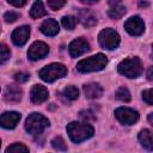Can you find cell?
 <instances>
[{"instance_id": "6da1fadb", "label": "cell", "mask_w": 153, "mask_h": 153, "mask_svg": "<svg viewBox=\"0 0 153 153\" xmlns=\"http://www.w3.org/2000/svg\"><path fill=\"white\" fill-rule=\"evenodd\" d=\"M67 133H68L69 139L73 142L79 143V142H82V141L90 139L93 135L94 130H93V127L88 123L71 122L67 126Z\"/></svg>"}, {"instance_id": "7a4b0ae2", "label": "cell", "mask_w": 153, "mask_h": 153, "mask_svg": "<svg viewBox=\"0 0 153 153\" xmlns=\"http://www.w3.org/2000/svg\"><path fill=\"white\" fill-rule=\"evenodd\" d=\"M108 63V59L103 54H97L94 56L84 59L78 62L76 69L81 73H88V72H97L102 71Z\"/></svg>"}, {"instance_id": "3957f363", "label": "cell", "mask_w": 153, "mask_h": 153, "mask_svg": "<svg viewBox=\"0 0 153 153\" xmlns=\"http://www.w3.org/2000/svg\"><path fill=\"white\" fill-rule=\"evenodd\" d=\"M117 68L122 75L129 79H135L142 73V62L139 57H128L121 61Z\"/></svg>"}, {"instance_id": "277c9868", "label": "cell", "mask_w": 153, "mask_h": 153, "mask_svg": "<svg viewBox=\"0 0 153 153\" xmlns=\"http://www.w3.org/2000/svg\"><path fill=\"white\" fill-rule=\"evenodd\" d=\"M49 127V121L43 115L33 112L29 115V117L25 121V130L31 134L32 136H38L43 133L45 128Z\"/></svg>"}, {"instance_id": "5b68a950", "label": "cell", "mask_w": 153, "mask_h": 153, "mask_svg": "<svg viewBox=\"0 0 153 153\" xmlns=\"http://www.w3.org/2000/svg\"><path fill=\"white\" fill-rule=\"evenodd\" d=\"M39 76L45 82H53L67 74V68L62 63H50L39 71Z\"/></svg>"}, {"instance_id": "8992f818", "label": "cell", "mask_w": 153, "mask_h": 153, "mask_svg": "<svg viewBox=\"0 0 153 153\" xmlns=\"http://www.w3.org/2000/svg\"><path fill=\"white\" fill-rule=\"evenodd\" d=\"M120 36L118 33L112 29H104L98 35V42L102 48L112 50L118 47L120 44Z\"/></svg>"}, {"instance_id": "52a82bcc", "label": "cell", "mask_w": 153, "mask_h": 153, "mask_svg": "<svg viewBox=\"0 0 153 153\" xmlns=\"http://www.w3.org/2000/svg\"><path fill=\"white\" fill-rule=\"evenodd\" d=\"M115 116L122 124H127V126L134 124L139 120L137 111L129 108H117L115 110Z\"/></svg>"}, {"instance_id": "ba28073f", "label": "cell", "mask_w": 153, "mask_h": 153, "mask_svg": "<svg viewBox=\"0 0 153 153\" xmlns=\"http://www.w3.org/2000/svg\"><path fill=\"white\" fill-rule=\"evenodd\" d=\"M49 53V47L44 43V42H41V41H36L31 44V47L29 48V51H27V56L30 60L32 61H37V60H41L43 57H45Z\"/></svg>"}, {"instance_id": "9c48e42d", "label": "cell", "mask_w": 153, "mask_h": 153, "mask_svg": "<svg viewBox=\"0 0 153 153\" xmlns=\"http://www.w3.org/2000/svg\"><path fill=\"white\" fill-rule=\"evenodd\" d=\"M124 29L131 36H140L145 30V24L140 17L134 16L124 23Z\"/></svg>"}, {"instance_id": "30bf717a", "label": "cell", "mask_w": 153, "mask_h": 153, "mask_svg": "<svg viewBox=\"0 0 153 153\" xmlns=\"http://www.w3.org/2000/svg\"><path fill=\"white\" fill-rule=\"evenodd\" d=\"M69 54L72 57H79L90 50V44L85 38H76L69 43Z\"/></svg>"}, {"instance_id": "8fae6325", "label": "cell", "mask_w": 153, "mask_h": 153, "mask_svg": "<svg viewBox=\"0 0 153 153\" xmlns=\"http://www.w3.org/2000/svg\"><path fill=\"white\" fill-rule=\"evenodd\" d=\"M29 36H30V26L27 25H23V26H19L17 27L13 32H12V42L18 45V47H22L26 43V41L29 39Z\"/></svg>"}, {"instance_id": "7c38bea8", "label": "cell", "mask_w": 153, "mask_h": 153, "mask_svg": "<svg viewBox=\"0 0 153 153\" xmlns=\"http://www.w3.org/2000/svg\"><path fill=\"white\" fill-rule=\"evenodd\" d=\"M19 121H20V114L16 111L4 112L0 117V124L2 128H6V129H13Z\"/></svg>"}, {"instance_id": "4fadbf2b", "label": "cell", "mask_w": 153, "mask_h": 153, "mask_svg": "<svg viewBox=\"0 0 153 153\" xmlns=\"http://www.w3.org/2000/svg\"><path fill=\"white\" fill-rule=\"evenodd\" d=\"M31 102L35 104H41L48 99V90L42 85H33L30 91Z\"/></svg>"}, {"instance_id": "5bb4252c", "label": "cell", "mask_w": 153, "mask_h": 153, "mask_svg": "<svg viewBox=\"0 0 153 153\" xmlns=\"http://www.w3.org/2000/svg\"><path fill=\"white\" fill-rule=\"evenodd\" d=\"M110 8L108 11V14L112 19H120L126 13V6L122 5L121 0H109Z\"/></svg>"}, {"instance_id": "9a60e30c", "label": "cell", "mask_w": 153, "mask_h": 153, "mask_svg": "<svg viewBox=\"0 0 153 153\" xmlns=\"http://www.w3.org/2000/svg\"><path fill=\"white\" fill-rule=\"evenodd\" d=\"M22 96H23V92H22L20 87L16 86V85H8L4 92V98L6 102L17 103L22 99Z\"/></svg>"}, {"instance_id": "2e32d148", "label": "cell", "mask_w": 153, "mask_h": 153, "mask_svg": "<svg viewBox=\"0 0 153 153\" xmlns=\"http://www.w3.org/2000/svg\"><path fill=\"white\" fill-rule=\"evenodd\" d=\"M39 30L42 31V33H44L45 36H55L60 27H59V24L55 19H47L42 23Z\"/></svg>"}, {"instance_id": "e0dca14e", "label": "cell", "mask_w": 153, "mask_h": 153, "mask_svg": "<svg viewBox=\"0 0 153 153\" xmlns=\"http://www.w3.org/2000/svg\"><path fill=\"white\" fill-rule=\"evenodd\" d=\"M79 20L86 27H91V26L97 24V17H96V14L91 10H80V12H79Z\"/></svg>"}, {"instance_id": "ac0fdd59", "label": "cell", "mask_w": 153, "mask_h": 153, "mask_svg": "<svg viewBox=\"0 0 153 153\" xmlns=\"http://www.w3.org/2000/svg\"><path fill=\"white\" fill-rule=\"evenodd\" d=\"M139 141L141 146L148 151H153V131L149 129H143L139 133Z\"/></svg>"}, {"instance_id": "d6986e66", "label": "cell", "mask_w": 153, "mask_h": 153, "mask_svg": "<svg viewBox=\"0 0 153 153\" xmlns=\"http://www.w3.org/2000/svg\"><path fill=\"white\" fill-rule=\"evenodd\" d=\"M84 93L87 98H99L103 94V88L99 84L91 82V84L84 85Z\"/></svg>"}, {"instance_id": "ffe728a7", "label": "cell", "mask_w": 153, "mask_h": 153, "mask_svg": "<svg viewBox=\"0 0 153 153\" xmlns=\"http://www.w3.org/2000/svg\"><path fill=\"white\" fill-rule=\"evenodd\" d=\"M45 14H47V11L43 6V2L41 0H36L35 4L32 5L31 10H30V17L33 19H38Z\"/></svg>"}, {"instance_id": "44dd1931", "label": "cell", "mask_w": 153, "mask_h": 153, "mask_svg": "<svg viewBox=\"0 0 153 153\" xmlns=\"http://www.w3.org/2000/svg\"><path fill=\"white\" fill-rule=\"evenodd\" d=\"M61 94L63 96V98H65L66 100H74V99H76L78 96H79V90H78L75 86H67V87L62 91Z\"/></svg>"}, {"instance_id": "7402d4cb", "label": "cell", "mask_w": 153, "mask_h": 153, "mask_svg": "<svg viewBox=\"0 0 153 153\" xmlns=\"http://www.w3.org/2000/svg\"><path fill=\"white\" fill-rule=\"evenodd\" d=\"M76 23H78V19L75 17H73V16H65L62 18V25L67 30H73L75 27Z\"/></svg>"}, {"instance_id": "603a6c76", "label": "cell", "mask_w": 153, "mask_h": 153, "mask_svg": "<svg viewBox=\"0 0 153 153\" xmlns=\"http://www.w3.org/2000/svg\"><path fill=\"white\" fill-rule=\"evenodd\" d=\"M29 152V148L23 143H13L6 148V153H22Z\"/></svg>"}, {"instance_id": "cb8c5ba5", "label": "cell", "mask_w": 153, "mask_h": 153, "mask_svg": "<svg viewBox=\"0 0 153 153\" xmlns=\"http://www.w3.org/2000/svg\"><path fill=\"white\" fill-rule=\"evenodd\" d=\"M116 98L121 102H129L130 100V93L127 87H120L116 91Z\"/></svg>"}, {"instance_id": "d4e9b609", "label": "cell", "mask_w": 153, "mask_h": 153, "mask_svg": "<svg viewBox=\"0 0 153 153\" xmlns=\"http://www.w3.org/2000/svg\"><path fill=\"white\" fill-rule=\"evenodd\" d=\"M51 146L57 151H66L67 149V146H66V143H65V141H63V139L61 136L54 137L51 140Z\"/></svg>"}, {"instance_id": "484cf974", "label": "cell", "mask_w": 153, "mask_h": 153, "mask_svg": "<svg viewBox=\"0 0 153 153\" xmlns=\"http://www.w3.org/2000/svg\"><path fill=\"white\" fill-rule=\"evenodd\" d=\"M65 4L66 0H48V6L54 11L60 10L62 6H65Z\"/></svg>"}, {"instance_id": "4316f807", "label": "cell", "mask_w": 153, "mask_h": 153, "mask_svg": "<svg viewBox=\"0 0 153 153\" xmlns=\"http://www.w3.org/2000/svg\"><path fill=\"white\" fill-rule=\"evenodd\" d=\"M142 99L149 104V105H153V88H149V90H145L142 92Z\"/></svg>"}, {"instance_id": "83f0119b", "label": "cell", "mask_w": 153, "mask_h": 153, "mask_svg": "<svg viewBox=\"0 0 153 153\" xmlns=\"http://www.w3.org/2000/svg\"><path fill=\"white\" fill-rule=\"evenodd\" d=\"M19 16H20L19 13L10 11V12H6V13H5V16H4V19H5L7 23H13V22H16V20L19 18Z\"/></svg>"}, {"instance_id": "f1b7e54d", "label": "cell", "mask_w": 153, "mask_h": 153, "mask_svg": "<svg viewBox=\"0 0 153 153\" xmlns=\"http://www.w3.org/2000/svg\"><path fill=\"white\" fill-rule=\"evenodd\" d=\"M0 51H1V63H4V62H6L8 59H10V49L5 45V44H1V47H0Z\"/></svg>"}, {"instance_id": "f546056e", "label": "cell", "mask_w": 153, "mask_h": 153, "mask_svg": "<svg viewBox=\"0 0 153 153\" xmlns=\"http://www.w3.org/2000/svg\"><path fill=\"white\" fill-rule=\"evenodd\" d=\"M14 79L18 82H25V81L29 80V74H26V73H17L14 75Z\"/></svg>"}, {"instance_id": "4dcf8cb0", "label": "cell", "mask_w": 153, "mask_h": 153, "mask_svg": "<svg viewBox=\"0 0 153 153\" xmlns=\"http://www.w3.org/2000/svg\"><path fill=\"white\" fill-rule=\"evenodd\" d=\"M7 1L11 5L16 6V7H22V6H24L26 4V0H7Z\"/></svg>"}, {"instance_id": "1f68e13d", "label": "cell", "mask_w": 153, "mask_h": 153, "mask_svg": "<svg viewBox=\"0 0 153 153\" xmlns=\"http://www.w3.org/2000/svg\"><path fill=\"white\" fill-rule=\"evenodd\" d=\"M146 75H147V79H148V80L153 81V67H149V68L147 69Z\"/></svg>"}, {"instance_id": "d6a6232c", "label": "cell", "mask_w": 153, "mask_h": 153, "mask_svg": "<svg viewBox=\"0 0 153 153\" xmlns=\"http://www.w3.org/2000/svg\"><path fill=\"white\" fill-rule=\"evenodd\" d=\"M81 2H84V4H88V5H92V4H96V2H98L99 0H80Z\"/></svg>"}, {"instance_id": "836d02e7", "label": "cell", "mask_w": 153, "mask_h": 153, "mask_svg": "<svg viewBox=\"0 0 153 153\" xmlns=\"http://www.w3.org/2000/svg\"><path fill=\"white\" fill-rule=\"evenodd\" d=\"M147 120H148V122H149V123H151V124L153 126V112L148 115V117H147Z\"/></svg>"}, {"instance_id": "e575fe53", "label": "cell", "mask_w": 153, "mask_h": 153, "mask_svg": "<svg viewBox=\"0 0 153 153\" xmlns=\"http://www.w3.org/2000/svg\"><path fill=\"white\" fill-rule=\"evenodd\" d=\"M152 59H153V45H152Z\"/></svg>"}]
</instances>
